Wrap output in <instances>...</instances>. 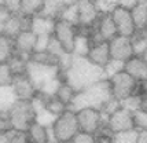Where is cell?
Listing matches in <instances>:
<instances>
[{"label": "cell", "instance_id": "cell-44", "mask_svg": "<svg viewBox=\"0 0 147 143\" xmlns=\"http://www.w3.org/2000/svg\"><path fill=\"white\" fill-rule=\"evenodd\" d=\"M136 143H147V130H138Z\"/></svg>", "mask_w": 147, "mask_h": 143}, {"label": "cell", "instance_id": "cell-9", "mask_svg": "<svg viewBox=\"0 0 147 143\" xmlns=\"http://www.w3.org/2000/svg\"><path fill=\"white\" fill-rule=\"evenodd\" d=\"M77 34V28L63 20H55V26H54V33L52 36L62 44L66 52H70L73 50V43Z\"/></svg>", "mask_w": 147, "mask_h": 143}, {"label": "cell", "instance_id": "cell-47", "mask_svg": "<svg viewBox=\"0 0 147 143\" xmlns=\"http://www.w3.org/2000/svg\"><path fill=\"white\" fill-rule=\"evenodd\" d=\"M0 143H6V132L0 134Z\"/></svg>", "mask_w": 147, "mask_h": 143}, {"label": "cell", "instance_id": "cell-15", "mask_svg": "<svg viewBox=\"0 0 147 143\" xmlns=\"http://www.w3.org/2000/svg\"><path fill=\"white\" fill-rule=\"evenodd\" d=\"M34 44H36V34L32 30H24L14 39L15 52L29 58L34 51Z\"/></svg>", "mask_w": 147, "mask_h": 143}, {"label": "cell", "instance_id": "cell-6", "mask_svg": "<svg viewBox=\"0 0 147 143\" xmlns=\"http://www.w3.org/2000/svg\"><path fill=\"white\" fill-rule=\"evenodd\" d=\"M110 85H111V94L113 98L117 99L118 102L125 99L127 96L136 94V90L140 87V83H138L135 78H132L128 73L121 72L118 74L113 76L111 78H109Z\"/></svg>", "mask_w": 147, "mask_h": 143}, {"label": "cell", "instance_id": "cell-48", "mask_svg": "<svg viewBox=\"0 0 147 143\" xmlns=\"http://www.w3.org/2000/svg\"><path fill=\"white\" fill-rule=\"evenodd\" d=\"M6 7V4H4V0H0V10L1 8H4Z\"/></svg>", "mask_w": 147, "mask_h": 143}, {"label": "cell", "instance_id": "cell-39", "mask_svg": "<svg viewBox=\"0 0 147 143\" xmlns=\"http://www.w3.org/2000/svg\"><path fill=\"white\" fill-rule=\"evenodd\" d=\"M70 143H96V139H95V135L80 131L76 136L71 139Z\"/></svg>", "mask_w": 147, "mask_h": 143}, {"label": "cell", "instance_id": "cell-18", "mask_svg": "<svg viewBox=\"0 0 147 143\" xmlns=\"http://www.w3.org/2000/svg\"><path fill=\"white\" fill-rule=\"evenodd\" d=\"M26 134L29 136V140L33 143H48V142L54 143L51 128H45V127L40 125L36 121L28 128Z\"/></svg>", "mask_w": 147, "mask_h": 143}, {"label": "cell", "instance_id": "cell-20", "mask_svg": "<svg viewBox=\"0 0 147 143\" xmlns=\"http://www.w3.org/2000/svg\"><path fill=\"white\" fill-rule=\"evenodd\" d=\"M17 101L18 96L11 85H0V114L1 116H7Z\"/></svg>", "mask_w": 147, "mask_h": 143}, {"label": "cell", "instance_id": "cell-24", "mask_svg": "<svg viewBox=\"0 0 147 143\" xmlns=\"http://www.w3.org/2000/svg\"><path fill=\"white\" fill-rule=\"evenodd\" d=\"M28 61H29V57H25V55H21L18 52H15L13 57L7 61V65L10 66L14 76H19V74H25L26 73Z\"/></svg>", "mask_w": 147, "mask_h": 143}, {"label": "cell", "instance_id": "cell-1", "mask_svg": "<svg viewBox=\"0 0 147 143\" xmlns=\"http://www.w3.org/2000/svg\"><path fill=\"white\" fill-rule=\"evenodd\" d=\"M62 78L76 92H80L96 81L103 80L105 73L103 67L94 65L88 58L73 55L69 67L62 73Z\"/></svg>", "mask_w": 147, "mask_h": 143}, {"label": "cell", "instance_id": "cell-32", "mask_svg": "<svg viewBox=\"0 0 147 143\" xmlns=\"http://www.w3.org/2000/svg\"><path fill=\"white\" fill-rule=\"evenodd\" d=\"M124 65H125V62H122V61L110 59L109 62L103 66L105 78H107V80H109V78H111L113 76H115V74H118V73L124 72Z\"/></svg>", "mask_w": 147, "mask_h": 143}, {"label": "cell", "instance_id": "cell-7", "mask_svg": "<svg viewBox=\"0 0 147 143\" xmlns=\"http://www.w3.org/2000/svg\"><path fill=\"white\" fill-rule=\"evenodd\" d=\"M76 117L78 128H80L81 132L95 135L96 132L103 127L102 116H100V111L98 109H92V107L81 109V110L76 111Z\"/></svg>", "mask_w": 147, "mask_h": 143}, {"label": "cell", "instance_id": "cell-50", "mask_svg": "<svg viewBox=\"0 0 147 143\" xmlns=\"http://www.w3.org/2000/svg\"><path fill=\"white\" fill-rule=\"evenodd\" d=\"M92 1H95V0H92Z\"/></svg>", "mask_w": 147, "mask_h": 143}, {"label": "cell", "instance_id": "cell-37", "mask_svg": "<svg viewBox=\"0 0 147 143\" xmlns=\"http://www.w3.org/2000/svg\"><path fill=\"white\" fill-rule=\"evenodd\" d=\"M14 74L10 66L6 63H0V85H11Z\"/></svg>", "mask_w": 147, "mask_h": 143}, {"label": "cell", "instance_id": "cell-28", "mask_svg": "<svg viewBox=\"0 0 147 143\" xmlns=\"http://www.w3.org/2000/svg\"><path fill=\"white\" fill-rule=\"evenodd\" d=\"M138 130H128L122 132H115L111 136V143H136Z\"/></svg>", "mask_w": 147, "mask_h": 143}, {"label": "cell", "instance_id": "cell-14", "mask_svg": "<svg viewBox=\"0 0 147 143\" xmlns=\"http://www.w3.org/2000/svg\"><path fill=\"white\" fill-rule=\"evenodd\" d=\"M124 72L128 73L138 83H143L144 80H147V62H144L140 57L134 55L125 62Z\"/></svg>", "mask_w": 147, "mask_h": 143}, {"label": "cell", "instance_id": "cell-41", "mask_svg": "<svg viewBox=\"0 0 147 143\" xmlns=\"http://www.w3.org/2000/svg\"><path fill=\"white\" fill-rule=\"evenodd\" d=\"M140 0H118V7L127 8V10H132Z\"/></svg>", "mask_w": 147, "mask_h": 143}, {"label": "cell", "instance_id": "cell-5", "mask_svg": "<svg viewBox=\"0 0 147 143\" xmlns=\"http://www.w3.org/2000/svg\"><path fill=\"white\" fill-rule=\"evenodd\" d=\"M34 117L36 113L33 109L32 101H22V99H18L7 114L11 128L24 132H26L28 128L34 123Z\"/></svg>", "mask_w": 147, "mask_h": 143}, {"label": "cell", "instance_id": "cell-11", "mask_svg": "<svg viewBox=\"0 0 147 143\" xmlns=\"http://www.w3.org/2000/svg\"><path fill=\"white\" fill-rule=\"evenodd\" d=\"M110 57L111 59L127 62L129 58L134 57V48H132V37L125 36H115L114 39L109 41Z\"/></svg>", "mask_w": 147, "mask_h": 143}, {"label": "cell", "instance_id": "cell-26", "mask_svg": "<svg viewBox=\"0 0 147 143\" xmlns=\"http://www.w3.org/2000/svg\"><path fill=\"white\" fill-rule=\"evenodd\" d=\"M41 7H43V0H22L19 14L28 15V17H34V15L40 14Z\"/></svg>", "mask_w": 147, "mask_h": 143}, {"label": "cell", "instance_id": "cell-16", "mask_svg": "<svg viewBox=\"0 0 147 143\" xmlns=\"http://www.w3.org/2000/svg\"><path fill=\"white\" fill-rule=\"evenodd\" d=\"M87 58L90 59L94 65L99 66V67H103V66L111 59V57H110L109 41L92 44L90 52H88V55H87Z\"/></svg>", "mask_w": 147, "mask_h": 143}, {"label": "cell", "instance_id": "cell-46", "mask_svg": "<svg viewBox=\"0 0 147 143\" xmlns=\"http://www.w3.org/2000/svg\"><path fill=\"white\" fill-rule=\"evenodd\" d=\"M62 3H63L65 7H67V6H71V4H76L77 0H62Z\"/></svg>", "mask_w": 147, "mask_h": 143}, {"label": "cell", "instance_id": "cell-29", "mask_svg": "<svg viewBox=\"0 0 147 143\" xmlns=\"http://www.w3.org/2000/svg\"><path fill=\"white\" fill-rule=\"evenodd\" d=\"M57 20H63L66 22H69L71 25H74L77 28L78 26V13H77V6L71 4V6L63 7V10L61 11L59 17Z\"/></svg>", "mask_w": 147, "mask_h": 143}, {"label": "cell", "instance_id": "cell-12", "mask_svg": "<svg viewBox=\"0 0 147 143\" xmlns=\"http://www.w3.org/2000/svg\"><path fill=\"white\" fill-rule=\"evenodd\" d=\"M106 127L109 128L113 134L115 132H122V131H128V130H134L135 124H134V117H132V113L125 109H117V110L107 118V124Z\"/></svg>", "mask_w": 147, "mask_h": 143}, {"label": "cell", "instance_id": "cell-38", "mask_svg": "<svg viewBox=\"0 0 147 143\" xmlns=\"http://www.w3.org/2000/svg\"><path fill=\"white\" fill-rule=\"evenodd\" d=\"M52 34H41V36H36V44H34V51L33 52H44L47 51V47L50 43Z\"/></svg>", "mask_w": 147, "mask_h": 143}, {"label": "cell", "instance_id": "cell-13", "mask_svg": "<svg viewBox=\"0 0 147 143\" xmlns=\"http://www.w3.org/2000/svg\"><path fill=\"white\" fill-rule=\"evenodd\" d=\"M11 87L14 88L18 99H22V101H32L33 98L37 95L36 87L30 81V78L26 76V73L19 74V76H14Z\"/></svg>", "mask_w": 147, "mask_h": 143}, {"label": "cell", "instance_id": "cell-45", "mask_svg": "<svg viewBox=\"0 0 147 143\" xmlns=\"http://www.w3.org/2000/svg\"><path fill=\"white\" fill-rule=\"evenodd\" d=\"M142 90V95H144V96H147V80H144L143 83H140V87H139Z\"/></svg>", "mask_w": 147, "mask_h": 143}, {"label": "cell", "instance_id": "cell-35", "mask_svg": "<svg viewBox=\"0 0 147 143\" xmlns=\"http://www.w3.org/2000/svg\"><path fill=\"white\" fill-rule=\"evenodd\" d=\"M95 6L100 15L111 14L118 7V0H95Z\"/></svg>", "mask_w": 147, "mask_h": 143}, {"label": "cell", "instance_id": "cell-43", "mask_svg": "<svg viewBox=\"0 0 147 143\" xmlns=\"http://www.w3.org/2000/svg\"><path fill=\"white\" fill-rule=\"evenodd\" d=\"M10 128H11V125H10V121H8L7 116H1L0 114V134H4Z\"/></svg>", "mask_w": 147, "mask_h": 143}, {"label": "cell", "instance_id": "cell-34", "mask_svg": "<svg viewBox=\"0 0 147 143\" xmlns=\"http://www.w3.org/2000/svg\"><path fill=\"white\" fill-rule=\"evenodd\" d=\"M47 52L51 54L52 57H55L58 61L62 58L63 55H66V54H70V52L65 51V48L62 47V44H61L54 36H51V39H50V43H48V47H47Z\"/></svg>", "mask_w": 147, "mask_h": 143}, {"label": "cell", "instance_id": "cell-2", "mask_svg": "<svg viewBox=\"0 0 147 143\" xmlns=\"http://www.w3.org/2000/svg\"><path fill=\"white\" fill-rule=\"evenodd\" d=\"M110 99H113L111 85L107 78H103V80L94 83L90 87H87L83 91L76 92L69 109L74 113L81 109H85V107H92V109L100 110Z\"/></svg>", "mask_w": 147, "mask_h": 143}, {"label": "cell", "instance_id": "cell-49", "mask_svg": "<svg viewBox=\"0 0 147 143\" xmlns=\"http://www.w3.org/2000/svg\"><path fill=\"white\" fill-rule=\"evenodd\" d=\"M29 143H33V142H29Z\"/></svg>", "mask_w": 147, "mask_h": 143}, {"label": "cell", "instance_id": "cell-21", "mask_svg": "<svg viewBox=\"0 0 147 143\" xmlns=\"http://www.w3.org/2000/svg\"><path fill=\"white\" fill-rule=\"evenodd\" d=\"M135 28L138 32H143L147 29V0H140L136 6L129 10Z\"/></svg>", "mask_w": 147, "mask_h": 143}, {"label": "cell", "instance_id": "cell-3", "mask_svg": "<svg viewBox=\"0 0 147 143\" xmlns=\"http://www.w3.org/2000/svg\"><path fill=\"white\" fill-rule=\"evenodd\" d=\"M26 76L30 78L37 92L43 91L48 85L62 80V72L57 65H44L33 61H28Z\"/></svg>", "mask_w": 147, "mask_h": 143}, {"label": "cell", "instance_id": "cell-27", "mask_svg": "<svg viewBox=\"0 0 147 143\" xmlns=\"http://www.w3.org/2000/svg\"><path fill=\"white\" fill-rule=\"evenodd\" d=\"M74 95H76V91H74L67 83L62 81V83L59 84V87H58V90L54 96H57L61 102H63V103L69 107L71 103V101H73V98H74Z\"/></svg>", "mask_w": 147, "mask_h": 143}, {"label": "cell", "instance_id": "cell-10", "mask_svg": "<svg viewBox=\"0 0 147 143\" xmlns=\"http://www.w3.org/2000/svg\"><path fill=\"white\" fill-rule=\"evenodd\" d=\"M76 6L77 13H78V26L77 28H85V29L94 28L99 15H100L95 6V1H92V0H77Z\"/></svg>", "mask_w": 147, "mask_h": 143}, {"label": "cell", "instance_id": "cell-8", "mask_svg": "<svg viewBox=\"0 0 147 143\" xmlns=\"http://www.w3.org/2000/svg\"><path fill=\"white\" fill-rule=\"evenodd\" d=\"M110 15H111V18L114 21V25H115V29H117V34H118V36L134 37L135 34L138 33L129 10L122 8V7H117Z\"/></svg>", "mask_w": 147, "mask_h": 143}, {"label": "cell", "instance_id": "cell-33", "mask_svg": "<svg viewBox=\"0 0 147 143\" xmlns=\"http://www.w3.org/2000/svg\"><path fill=\"white\" fill-rule=\"evenodd\" d=\"M29 136L24 131H17L10 128L6 131V143H29Z\"/></svg>", "mask_w": 147, "mask_h": 143}, {"label": "cell", "instance_id": "cell-42", "mask_svg": "<svg viewBox=\"0 0 147 143\" xmlns=\"http://www.w3.org/2000/svg\"><path fill=\"white\" fill-rule=\"evenodd\" d=\"M10 11L7 10L6 7L4 8H1L0 10V34H3V26H4V22H6V20L10 17Z\"/></svg>", "mask_w": 147, "mask_h": 143}, {"label": "cell", "instance_id": "cell-22", "mask_svg": "<svg viewBox=\"0 0 147 143\" xmlns=\"http://www.w3.org/2000/svg\"><path fill=\"white\" fill-rule=\"evenodd\" d=\"M91 39H90V32H78L77 30L76 39L73 43V50H71V55L74 57H85L88 55V52L91 50Z\"/></svg>", "mask_w": 147, "mask_h": 143}, {"label": "cell", "instance_id": "cell-40", "mask_svg": "<svg viewBox=\"0 0 147 143\" xmlns=\"http://www.w3.org/2000/svg\"><path fill=\"white\" fill-rule=\"evenodd\" d=\"M21 3L22 0H4L6 8L11 14H19V8H21Z\"/></svg>", "mask_w": 147, "mask_h": 143}, {"label": "cell", "instance_id": "cell-51", "mask_svg": "<svg viewBox=\"0 0 147 143\" xmlns=\"http://www.w3.org/2000/svg\"><path fill=\"white\" fill-rule=\"evenodd\" d=\"M69 143H70V142H69Z\"/></svg>", "mask_w": 147, "mask_h": 143}, {"label": "cell", "instance_id": "cell-23", "mask_svg": "<svg viewBox=\"0 0 147 143\" xmlns=\"http://www.w3.org/2000/svg\"><path fill=\"white\" fill-rule=\"evenodd\" d=\"M63 7L65 6L62 3V0H43L41 11L37 15H44V17H48V18L57 20L61 11L63 10Z\"/></svg>", "mask_w": 147, "mask_h": 143}, {"label": "cell", "instance_id": "cell-31", "mask_svg": "<svg viewBox=\"0 0 147 143\" xmlns=\"http://www.w3.org/2000/svg\"><path fill=\"white\" fill-rule=\"evenodd\" d=\"M55 120H57V116H54L51 111H48L45 109V106L43 109H40V110L36 111V117H34V121L38 123L40 125H43L45 128H51L54 123H55Z\"/></svg>", "mask_w": 147, "mask_h": 143}, {"label": "cell", "instance_id": "cell-4", "mask_svg": "<svg viewBox=\"0 0 147 143\" xmlns=\"http://www.w3.org/2000/svg\"><path fill=\"white\" fill-rule=\"evenodd\" d=\"M54 143H69L71 139L80 132L78 124H77L76 113L70 109L58 116L54 125L51 127Z\"/></svg>", "mask_w": 147, "mask_h": 143}, {"label": "cell", "instance_id": "cell-17", "mask_svg": "<svg viewBox=\"0 0 147 143\" xmlns=\"http://www.w3.org/2000/svg\"><path fill=\"white\" fill-rule=\"evenodd\" d=\"M95 29L103 37L105 41H110L111 39H114L117 36V29H115L114 21H113L110 14L99 15V18H98L95 24Z\"/></svg>", "mask_w": 147, "mask_h": 143}, {"label": "cell", "instance_id": "cell-25", "mask_svg": "<svg viewBox=\"0 0 147 143\" xmlns=\"http://www.w3.org/2000/svg\"><path fill=\"white\" fill-rule=\"evenodd\" d=\"M14 54H15L14 40L4 34H0V63H6Z\"/></svg>", "mask_w": 147, "mask_h": 143}, {"label": "cell", "instance_id": "cell-30", "mask_svg": "<svg viewBox=\"0 0 147 143\" xmlns=\"http://www.w3.org/2000/svg\"><path fill=\"white\" fill-rule=\"evenodd\" d=\"M45 109L48 111H51L54 116H61L62 113L67 110L69 107L63 103V102H61L57 96H51V98H47L45 99Z\"/></svg>", "mask_w": 147, "mask_h": 143}, {"label": "cell", "instance_id": "cell-36", "mask_svg": "<svg viewBox=\"0 0 147 143\" xmlns=\"http://www.w3.org/2000/svg\"><path fill=\"white\" fill-rule=\"evenodd\" d=\"M136 130H147V109H139L132 113Z\"/></svg>", "mask_w": 147, "mask_h": 143}, {"label": "cell", "instance_id": "cell-19", "mask_svg": "<svg viewBox=\"0 0 147 143\" xmlns=\"http://www.w3.org/2000/svg\"><path fill=\"white\" fill-rule=\"evenodd\" d=\"M54 26H55V20L54 18H48V17H44V15H34V17H32L30 30L36 36L52 34L54 33Z\"/></svg>", "mask_w": 147, "mask_h": 143}]
</instances>
